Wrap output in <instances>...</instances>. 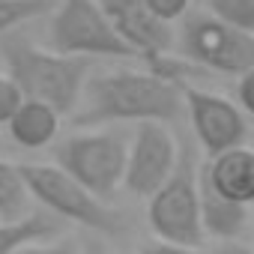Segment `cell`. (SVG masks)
<instances>
[{"mask_svg":"<svg viewBox=\"0 0 254 254\" xmlns=\"http://www.w3.org/2000/svg\"><path fill=\"white\" fill-rule=\"evenodd\" d=\"M18 168L30 197L42 209L54 212L66 224H78L87 233H99L105 239L123 236L126 230L123 212L108 200L96 197L93 191H87L75 177H69L54 162H18Z\"/></svg>","mask_w":254,"mask_h":254,"instance_id":"3957f363","label":"cell"},{"mask_svg":"<svg viewBox=\"0 0 254 254\" xmlns=\"http://www.w3.org/2000/svg\"><path fill=\"white\" fill-rule=\"evenodd\" d=\"M209 12L239 30L254 33V0H209Z\"/></svg>","mask_w":254,"mask_h":254,"instance_id":"e0dca14e","label":"cell"},{"mask_svg":"<svg viewBox=\"0 0 254 254\" xmlns=\"http://www.w3.org/2000/svg\"><path fill=\"white\" fill-rule=\"evenodd\" d=\"M57 0H0V39L12 30H21L27 21L51 15Z\"/></svg>","mask_w":254,"mask_h":254,"instance_id":"2e32d148","label":"cell"},{"mask_svg":"<svg viewBox=\"0 0 254 254\" xmlns=\"http://www.w3.org/2000/svg\"><path fill=\"white\" fill-rule=\"evenodd\" d=\"M236 105L242 108L245 117L254 120V66L236 75Z\"/></svg>","mask_w":254,"mask_h":254,"instance_id":"44dd1931","label":"cell"},{"mask_svg":"<svg viewBox=\"0 0 254 254\" xmlns=\"http://www.w3.org/2000/svg\"><path fill=\"white\" fill-rule=\"evenodd\" d=\"M102 9L111 18L117 36L129 45L132 57L147 63L150 69L159 72H171L177 78H183V72L191 66H171L168 54L177 45V33L168 21L156 18L150 12V6L144 0H102Z\"/></svg>","mask_w":254,"mask_h":254,"instance_id":"ba28073f","label":"cell"},{"mask_svg":"<svg viewBox=\"0 0 254 254\" xmlns=\"http://www.w3.org/2000/svg\"><path fill=\"white\" fill-rule=\"evenodd\" d=\"M177 45L189 63L221 75H242L254 66V33L221 21L209 9L183 18Z\"/></svg>","mask_w":254,"mask_h":254,"instance_id":"52a82bcc","label":"cell"},{"mask_svg":"<svg viewBox=\"0 0 254 254\" xmlns=\"http://www.w3.org/2000/svg\"><path fill=\"white\" fill-rule=\"evenodd\" d=\"M251 227H254V203H251Z\"/></svg>","mask_w":254,"mask_h":254,"instance_id":"d4e9b609","label":"cell"},{"mask_svg":"<svg viewBox=\"0 0 254 254\" xmlns=\"http://www.w3.org/2000/svg\"><path fill=\"white\" fill-rule=\"evenodd\" d=\"M24 105V93L21 87L6 75L0 72V129H6V123L15 117V111Z\"/></svg>","mask_w":254,"mask_h":254,"instance_id":"ac0fdd59","label":"cell"},{"mask_svg":"<svg viewBox=\"0 0 254 254\" xmlns=\"http://www.w3.org/2000/svg\"><path fill=\"white\" fill-rule=\"evenodd\" d=\"M126 159H129V138L108 126L81 129L54 147V165L108 203L123 186Z\"/></svg>","mask_w":254,"mask_h":254,"instance_id":"5b68a950","label":"cell"},{"mask_svg":"<svg viewBox=\"0 0 254 254\" xmlns=\"http://www.w3.org/2000/svg\"><path fill=\"white\" fill-rule=\"evenodd\" d=\"M30 191L24 186L21 168L15 162L0 159V218H18L30 212Z\"/></svg>","mask_w":254,"mask_h":254,"instance_id":"9a60e30c","label":"cell"},{"mask_svg":"<svg viewBox=\"0 0 254 254\" xmlns=\"http://www.w3.org/2000/svg\"><path fill=\"white\" fill-rule=\"evenodd\" d=\"M200 168L206 180L215 186V191H221L227 200L242 206L254 203V147L239 144L212 159H203Z\"/></svg>","mask_w":254,"mask_h":254,"instance_id":"8fae6325","label":"cell"},{"mask_svg":"<svg viewBox=\"0 0 254 254\" xmlns=\"http://www.w3.org/2000/svg\"><path fill=\"white\" fill-rule=\"evenodd\" d=\"M48 48L90 60H135L105 15L102 0H57L48 18Z\"/></svg>","mask_w":254,"mask_h":254,"instance_id":"8992f818","label":"cell"},{"mask_svg":"<svg viewBox=\"0 0 254 254\" xmlns=\"http://www.w3.org/2000/svg\"><path fill=\"white\" fill-rule=\"evenodd\" d=\"M183 78L159 69H108L93 72L81 105L72 114L78 129L117 123H174L186 114L183 105Z\"/></svg>","mask_w":254,"mask_h":254,"instance_id":"6da1fadb","label":"cell"},{"mask_svg":"<svg viewBox=\"0 0 254 254\" xmlns=\"http://www.w3.org/2000/svg\"><path fill=\"white\" fill-rule=\"evenodd\" d=\"M183 105H186V117L191 126L194 144L200 147V153L206 159L248 141V120H245L242 108L236 102H230L227 96L183 84Z\"/></svg>","mask_w":254,"mask_h":254,"instance_id":"30bf717a","label":"cell"},{"mask_svg":"<svg viewBox=\"0 0 254 254\" xmlns=\"http://www.w3.org/2000/svg\"><path fill=\"white\" fill-rule=\"evenodd\" d=\"M0 60L3 72L21 87L24 99L45 102L60 117L75 114L96 66L90 57H69L54 48H42L21 30H12L0 39Z\"/></svg>","mask_w":254,"mask_h":254,"instance_id":"7a4b0ae2","label":"cell"},{"mask_svg":"<svg viewBox=\"0 0 254 254\" xmlns=\"http://www.w3.org/2000/svg\"><path fill=\"white\" fill-rule=\"evenodd\" d=\"M183 144L171 132V123H138L129 138V159H126V177L123 189L132 197L150 200L165 180L174 174L180 162Z\"/></svg>","mask_w":254,"mask_h":254,"instance_id":"9c48e42d","label":"cell"},{"mask_svg":"<svg viewBox=\"0 0 254 254\" xmlns=\"http://www.w3.org/2000/svg\"><path fill=\"white\" fill-rule=\"evenodd\" d=\"M81 251H84V254H114L111 245H108V239L99 236V233H90V236L81 242Z\"/></svg>","mask_w":254,"mask_h":254,"instance_id":"603a6c76","label":"cell"},{"mask_svg":"<svg viewBox=\"0 0 254 254\" xmlns=\"http://www.w3.org/2000/svg\"><path fill=\"white\" fill-rule=\"evenodd\" d=\"M60 123H63V117L51 105L24 99V105L15 111V117L6 123V135L21 150H42L60 135Z\"/></svg>","mask_w":254,"mask_h":254,"instance_id":"4fadbf2b","label":"cell"},{"mask_svg":"<svg viewBox=\"0 0 254 254\" xmlns=\"http://www.w3.org/2000/svg\"><path fill=\"white\" fill-rule=\"evenodd\" d=\"M66 221L48 209H30L18 218H0V254H18L27 245L63 236Z\"/></svg>","mask_w":254,"mask_h":254,"instance_id":"5bb4252c","label":"cell"},{"mask_svg":"<svg viewBox=\"0 0 254 254\" xmlns=\"http://www.w3.org/2000/svg\"><path fill=\"white\" fill-rule=\"evenodd\" d=\"M215 254H254V248H251V245H245V242H239V239H236V242H221V245H218V251H215Z\"/></svg>","mask_w":254,"mask_h":254,"instance_id":"cb8c5ba5","label":"cell"},{"mask_svg":"<svg viewBox=\"0 0 254 254\" xmlns=\"http://www.w3.org/2000/svg\"><path fill=\"white\" fill-rule=\"evenodd\" d=\"M138 254H197V248H189V245H177V242H165V239H156V242L144 245Z\"/></svg>","mask_w":254,"mask_h":254,"instance_id":"7402d4cb","label":"cell"},{"mask_svg":"<svg viewBox=\"0 0 254 254\" xmlns=\"http://www.w3.org/2000/svg\"><path fill=\"white\" fill-rule=\"evenodd\" d=\"M144 3L150 6V12L168 24L174 21H183L189 12H191V0H144Z\"/></svg>","mask_w":254,"mask_h":254,"instance_id":"d6986e66","label":"cell"},{"mask_svg":"<svg viewBox=\"0 0 254 254\" xmlns=\"http://www.w3.org/2000/svg\"><path fill=\"white\" fill-rule=\"evenodd\" d=\"M200 159L197 150L186 141L180 150V162L165 186L147 200V221L156 239L197 248L206 242L203 218H200V191H197Z\"/></svg>","mask_w":254,"mask_h":254,"instance_id":"277c9868","label":"cell"},{"mask_svg":"<svg viewBox=\"0 0 254 254\" xmlns=\"http://www.w3.org/2000/svg\"><path fill=\"white\" fill-rule=\"evenodd\" d=\"M18 254H84V251H81V242H75V239H69V236H54V239L27 245V248H21Z\"/></svg>","mask_w":254,"mask_h":254,"instance_id":"ffe728a7","label":"cell"},{"mask_svg":"<svg viewBox=\"0 0 254 254\" xmlns=\"http://www.w3.org/2000/svg\"><path fill=\"white\" fill-rule=\"evenodd\" d=\"M197 191H200V218H203L206 239L212 236L218 242H236V239H242L248 233L251 206L233 203L221 191H215V186L206 180L203 168L197 171Z\"/></svg>","mask_w":254,"mask_h":254,"instance_id":"7c38bea8","label":"cell"}]
</instances>
